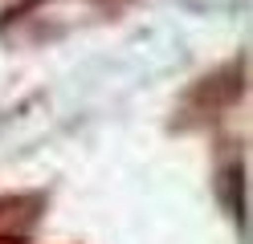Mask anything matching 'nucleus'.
I'll use <instances>...</instances> for the list:
<instances>
[{
	"label": "nucleus",
	"mask_w": 253,
	"mask_h": 244,
	"mask_svg": "<svg viewBox=\"0 0 253 244\" xmlns=\"http://www.w3.org/2000/svg\"><path fill=\"white\" fill-rule=\"evenodd\" d=\"M229 204H233V211H241V167L229 171Z\"/></svg>",
	"instance_id": "nucleus-1"
}]
</instances>
